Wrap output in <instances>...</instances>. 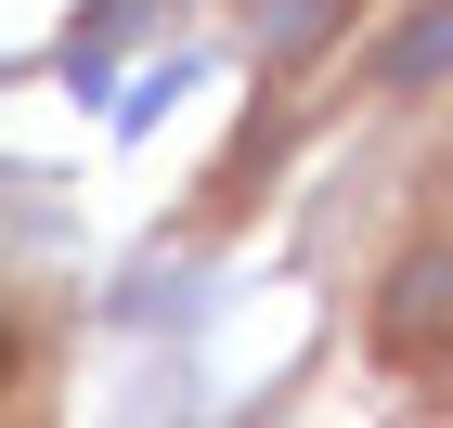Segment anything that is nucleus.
Masks as SVG:
<instances>
[{"label":"nucleus","mask_w":453,"mask_h":428,"mask_svg":"<svg viewBox=\"0 0 453 428\" xmlns=\"http://www.w3.org/2000/svg\"><path fill=\"white\" fill-rule=\"evenodd\" d=\"M388 66H402V78H427V66H453V13H427V27L402 39V52H388Z\"/></svg>","instance_id":"1"}]
</instances>
